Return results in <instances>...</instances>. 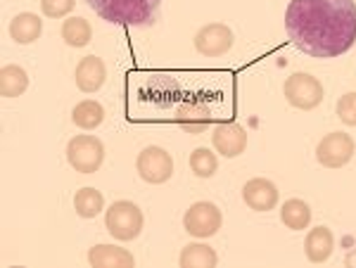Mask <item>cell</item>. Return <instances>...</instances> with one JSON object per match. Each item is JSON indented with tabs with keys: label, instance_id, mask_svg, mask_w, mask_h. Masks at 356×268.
<instances>
[{
	"label": "cell",
	"instance_id": "1",
	"mask_svg": "<svg viewBox=\"0 0 356 268\" xmlns=\"http://www.w3.org/2000/svg\"><path fill=\"white\" fill-rule=\"evenodd\" d=\"M285 31L302 53L332 60L356 43L354 0H290L285 12Z\"/></svg>",
	"mask_w": 356,
	"mask_h": 268
},
{
	"label": "cell",
	"instance_id": "2",
	"mask_svg": "<svg viewBox=\"0 0 356 268\" xmlns=\"http://www.w3.org/2000/svg\"><path fill=\"white\" fill-rule=\"evenodd\" d=\"M105 22L126 26H152L162 0H86Z\"/></svg>",
	"mask_w": 356,
	"mask_h": 268
},
{
	"label": "cell",
	"instance_id": "3",
	"mask_svg": "<svg viewBox=\"0 0 356 268\" xmlns=\"http://www.w3.org/2000/svg\"><path fill=\"white\" fill-rule=\"evenodd\" d=\"M143 212L140 207L129 199H119V202L110 204V209L105 212V226L110 231L112 237H117L119 242H131L143 233Z\"/></svg>",
	"mask_w": 356,
	"mask_h": 268
},
{
	"label": "cell",
	"instance_id": "4",
	"mask_svg": "<svg viewBox=\"0 0 356 268\" xmlns=\"http://www.w3.org/2000/svg\"><path fill=\"white\" fill-rule=\"evenodd\" d=\"M283 93L295 110L312 112L323 102V83L307 72H295L285 78Z\"/></svg>",
	"mask_w": 356,
	"mask_h": 268
},
{
	"label": "cell",
	"instance_id": "5",
	"mask_svg": "<svg viewBox=\"0 0 356 268\" xmlns=\"http://www.w3.org/2000/svg\"><path fill=\"white\" fill-rule=\"evenodd\" d=\"M67 162L83 176L95 174L105 162V145L95 135H74L67 142Z\"/></svg>",
	"mask_w": 356,
	"mask_h": 268
},
{
	"label": "cell",
	"instance_id": "6",
	"mask_svg": "<svg viewBox=\"0 0 356 268\" xmlns=\"http://www.w3.org/2000/svg\"><path fill=\"white\" fill-rule=\"evenodd\" d=\"M136 169L140 178L150 185H162L174 176V157L157 145H147L136 159Z\"/></svg>",
	"mask_w": 356,
	"mask_h": 268
},
{
	"label": "cell",
	"instance_id": "7",
	"mask_svg": "<svg viewBox=\"0 0 356 268\" xmlns=\"http://www.w3.org/2000/svg\"><path fill=\"white\" fill-rule=\"evenodd\" d=\"M223 216L221 209L214 202H195L191 209L183 216V226L186 233L197 240H207V237L216 235L221 231Z\"/></svg>",
	"mask_w": 356,
	"mask_h": 268
},
{
	"label": "cell",
	"instance_id": "8",
	"mask_svg": "<svg viewBox=\"0 0 356 268\" xmlns=\"http://www.w3.org/2000/svg\"><path fill=\"white\" fill-rule=\"evenodd\" d=\"M356 152V142L349 133H328L316 147V159H318L321 167L325 169H342L344 164L352 162Z\"/></svg>",
	"mask_w": 356,
	"mask_h": 268
},
{
	"label": "cell",
	"instance_id": "9",
	"mask_svg": "<svg viewBox=\"0 0 356 268\" xmlns=\"http://www.w3.org/2000/svg\"><path fill=\"white\" fill-rule=\"evenodd\" d=\"M233 48V31L223 22H211L195 33V50L204 57H221Z\"/></svg>",
	"mask_w": 356,
	"mask_h": 268
},
{
	"label": "cell",
	"instance_id": "10",
	"mask_svg": "<svg viewBox=\"0 0 356 268\" xmlns=\"http://www.w3.org/2000/svg\"><path fill=\"white\" fill-rule=\"evenodd\" d=\"M174 122L178 124L181 131H186V133H191V135H197L211 128L214 117H211V110L204 100L193 98V100H183L181 105H178Z\"/></svg>",
	"mask_w": 356,
	"mask_h": 268
},
{
	"label": "cell",
	"instance_id": "11",
	"mask_svg": "<svg viewBox=\"0 0 356 268\" xmlns=\"http://www.w3.org/2000/svg\"><path fill=\"white\" fill-rule=\"evenodd\" d=\"M211 145L226 159L240 157L247 150V131L235 122L219 124L211 133Z\"/></svg>",
	"mask_w": 356,
	"mask_h": 268
},
{
	"label": "cell",
	"instance_id": "12",
	"mask_svg": "<svg viewBox=\"0 0 356 268\" xmlns=\"http://www.w3.org/2000/svg\"><path fill=\"white\" fill-rule=\"evenodd\" d=\"M278 187L268 178H252L243 185V202L252 212H271L278 207Z\"/></svg>",
	"mask_w": 356,
	"mask_h": 268
},
{
	"label": "cell",
	"instance_id": "13",
	"mask_svg": "<svg viewBox=\"0 0 356 268\" xmlns=\"http://www.w3.org/2000/svg\"><path fill=\"white\" fill-rule=\"evenodd\" d=\"M74 78H76V85L81 93H97L107 81L105 62L95 55L81 57L76 65V72H74Z\"/></svg>",
	"mask_w": 356,
	"mask_h": 268
},
{
	"label": "cell",
	"instance_id": "14",
	"mask_svg": "<svg viewBox=\"0 0 356 268\" xmlns=\"http://www.w3.org/2000/svg\"><path fill=\"white\" fill-rule=\"evenodd\" d=\"M332 249H335V237L325 226H316L304 237V254L312 264H325L332 256Z\"/></svg>",
	"mask_w": 356,
	"mask_h": 268
},
{
	"label": "cell",
	"instance_id": "15",
	"mask_svg": "<svg viewBox=\"0 0 356 268\" xmlns=\"http://www.w3.org/2000/svg\"><path fill=\"white\" fill-rule=\"evenodd\" d=\"M88 264L95 268H134L136 259L129 249L117 244H95L88 252Z\"/></svg>",
	"mask_w": 356,
	"mask_h": 268
},
{
	"label": "cell",
	"instance_id": "16",
	"mask_svg": "<svg viewBox=\"0 0 356 268\" xmlns=\"http://www.w3.org/2000/svg\"><path fill=\"white\" fill-rule=\"evenodd\" d=\"M41 33H43V22L38 15L22 12L10 22V36H13V41L19 45L36 43L38 38H41Z\"/></svg>",
	"mask_w": 356,
	"mask_h": 268
},
{
	"label": "cell",
	"instance_id": "17",
	"mask_svg": "<svg viewBox=\"0 0 356 268\" xmlns=\"http://www.w3.org/2000/svg\"><path fill=\"white\" fill-rule=\"evenodd\" d=\"M178 264L181 268H214L219 264V256L214 249L204 242H193L183 247L181 256H178Z\"/></svg>",
	"mask_w": 356,
	"mask_h": 268
},
{
	"label": "cell",
	"instance_id": "18",
	"mask_svg": "<svg viewBox=\"0 0 356 268\" xmlns=\"http://www.w3.org/2000/svg\"><path fill=\"white\" fill-rule=\"evenodd\" d=\"M26 88H29V74L19 65L3 67V72H0V93H3V98L15 100L19 95H24Z\"/></svg>",
	"mask_w": 356,
	"mask_h": 268
},
{
	"label": "cell",
	"instance_id": "19",
	"mask_svg": "<svg viewBox=\"0 0 356 268\" xmlns=\"http://www.w3.org/2000/svg\"><path fill=\"white\" fill-rule=\"evenodd\" d=\"M280 221L290 231H304V228H309V224H312V207L304 199L292 197L280 207Z\"/></svg>",
	"mask_w": 356,
	"mask_h": 268
},
{
	"label": "cell",
	"instance_id": "20",
	"mask_svg": "<svg viewBox=\"0 0 356 268\" xmlns=\"http://www.w3.org/2000/svg\"><path fill=\"white\" fill-rule=\"evenodd\" d=\"M72 122L83 131H93L105 122V107L95 100H81L72 110Z\"/></svg>",
	"mask_w": 356,
	"mask_h": 268
},
{
	"label": "cell",
	"instance_id": "21",
	"mask_svg": "<svg viewBox=\"0 0 356 268\" xmlns=\"http://www.w3.org/2000/svg\"><path fill=\"white\" fill-rule=\"evenodd\" d=\"M93 38V28H90V22L83 19V17H69L67 22H62V41L72 48H83V45L90 43Z\"/></svg>",
	"mask_w": 356,
	"mask_h": 268
},
{
	"label": "cell",
	"instance_id": "22",
	"mask_svg": "<svg viewBox=\"0 0 356 268\" xmlns=\"http://www.w3.org/2000/svg\"><path fill=\"white\" fill-rule=\"evenodd\" d=\"M74 209L81 219H95L97 214L105 209V197L95 187H81V190L74 195Z\"/></svg>",
	"mask_w": 356,
	"mask_h": 268
},
{
	"label": "cell",
	"instance_id": "23",
	"mask_svg": "<svg viewBox=\"0 0 356 268\" xmlns=\"http://www.w3.org/2000/svg\"><path fill=\"white\" fill-rule=\"evenodd\" d=\"M191 171L197 178H211L219 171V157L209 150V147H197L191 155Z\"/></svg>",
	"mask_w": 356,
	"mask_h": 268
},
{
	"label": "cell",
	"instance_id": "24",
	"mask_svg": "<svg viewBox=\"0 0 356 268\" xmlns=\"http://www.w3.org/2000/svg\"><path fill=\"white\" fill-rule=\"evenodd\" d=\"M147 93L150 98H154L159 105H169L174 100V95L178 93V83L171 76H152L150 85H147Z\"/></svg>",
	"mask_w": 356,
	"mask_h": 268
},
{
	"label": "cell",
	"instance_id": "25",
	"mask_svg": "<svg viewBox=\"0 0 356 268\" xmlns=\"http://www.w3.org/2000/svg\"><path fill=\"white\" fill-rule=\"evenodd\" d=\"M335 112H337V117H340L342 124H347V126H356V90H352V93H344L342 98L337 100Z\"/></svg>",
	"mask_w": 356,
	"mask_h": 268
},
{
	"label": "cell",
	"instance_id": "26",
	"mask_svg": "<svg viewBox=\"0 0 356 268\" xmlns=\"http://www.w3.org/2000/svg\"><path fill=\"white\" fill-rule=\"evenodd\" d=\"M74 8H76V0H41L43 15L50 19H62L69 12H74Z\"/></svg>",
	"mask_w": 356,
	"mask_h": 268
},
{
	"label": "cell",
	"instance_id": "27",
	"mask_svg": "<svg viewBox=\"0 0 356 268\" xmlns=\"http://www.w3.org/2000/svg\"><path fill=\"white\" fill-rule=\"evenodd\" d=\"M354 264H356V252L347 256V266H354Z\"/></svg>",
	"mask_w": 356,
	"mask_h": 268
}]
</instances>
